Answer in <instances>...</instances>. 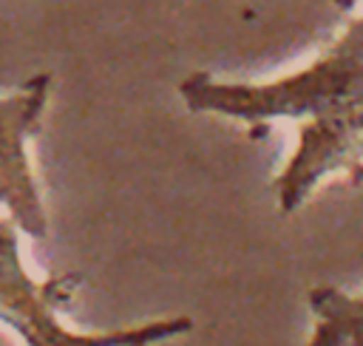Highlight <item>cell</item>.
Masks as SVG:
<instances>
[{
    "instance_id": "6da1fadb",
    "label": "cell",
    "mask_w": 363,
    "mask_h": 346,
    "mask_svg": "<svg viewBox=\"0 0 363 346\" xmlns=\"http://www.w3.org/2000/svg\"><path fill=\"white\" fill-rule=\"evenodd\" d=\"M79 284L82 275L77 272L34 281L20 255V227L14 218H0V323L17 332L26 346H150L193 326L187 315H176L128 329L71 332L57 312Z\"/></svg>"
},
{
    "instance_id": "7a4b0ae2",
    "label": "cell",
    "mask_w": 363,
    "mask_h": 346,
    "mask_svg": "<svg viewBox=\"0 0 363 346\" xmlns=\"http://www.w3.org/2000/svg\"><path fill=\"white\" fill-rule=\"evenodd\" d=\"M193 111H216L258 122L275 116H318L346 102L363 99V54L335 43L326 57L301 74L269 85H227L193 77L182 85Z\"/></svg>"
},
{
    "instance_id": "3957f363",
    "label": "cell",
    "mask_w": 363,
    "mask_h": 346,
    "mask_svg": "<svg viewBox=\"0 0 363 346\" xmlns=\"http://www.w3.org/2000/svg\"><path fill=\"white\" fill-rule=\"evenodd\" d=\"M363 176V99L337 105L301 125L298 150L275 179L281 213H295L329 173Z\"/></svg>"
},
{
    "instance_id": "277c9868",
    "label": "cell",
    "mask_w": 363,
    "mask_h": 346,
    "mask_svg": "<svg viewBox=\"0 0 363 346\" xmlns=\"http://www.w3.org/2000/svg\"><path fill=\"white\" fill-rule=\"evenodd\" d=\"M45 85L48 77H37L26 94L0 99V204L9 210V218H14V224L31 238L48 235L43 196L26 153V139L40 116Z\"/></svg>"
},
{
    "instance_id": "5b68a950",
    "label": "cell",
    "mask_w": 363,
    "mask_h": 346,
    "mask_svg": "<svg viewBox=\"0 0 363 346\" xmlns=\"http://www.w3.org/2000/svg\"><path fill=\"white\" fill-rule=\"evenodd\" d=\"M318 323L306 346H357L363 340V295H343L332 286L309 292Z\"/></svg>"
},
{
    "instance_id": "8992f818",
    "label": "cell",
    "mask_w": 363,
    "mask_h": 346,
    "mask_svg": "<svg viewBox=\"0 0 363 346\" xmlns=\"http://www.w3.org/2000/svg\"><path fill=\"white\" fill-rule=\"evenodd\" d=\"M337 43L346 45V48H352V51H357V54H363V17H357Z\"/></svg>"
},
{
    "instance_id": "52a82bcc",
    "label": "cell",
    "mask_w": 363,
    "mask_h": 346,
    "mask_svg": "<svg viewBox=\"0 0 363 346\" xmlns=\"http://www.w3.org/2000/svg\"><path fill=\"white\" fill-rule=\"evenodd\" d=\"M335 3H337V6H340V9H346V6H354V3H357V0H335Z\"/></svg>"
},
{
    "instance_id": "ba28073f",
    "label": "cell",
    "mask_w": 363,
    "mask_h": 346,
    "mask_svg": "<svg viewBox=\"0 0 363 346\" xmlns=\"http://www.w3.org/2000/svg\"><path fill=\"white\" fill-rule=\"evenodd\" d=\"M357 346H363V340H360V343H357Z\"/></svg>"
}]
</instances>
